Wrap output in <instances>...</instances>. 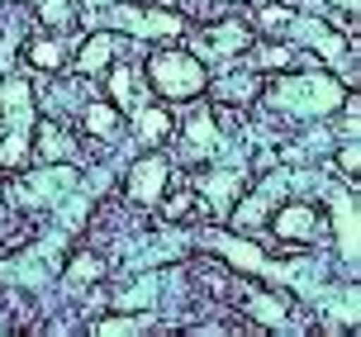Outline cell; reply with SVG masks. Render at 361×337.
<instances>
[{
  "instance_id": "1",
  "label": "cell",
  "mask_w": 361,
  "mask_h": 337,
  "mask_svg": "<svg viewBox=\"0 0 361 337\" xmlns=\"http://www.w3.org/2000/svg\"><path fill=\"white\" fill-rule=\"evenodd\" d=\"M267 105L286 109V114H295V119H319V114L343 105V86H338L333 76H324V71L286 76V81L267 86Z\"/></svg>"
},
{
  "instance_id": "2",
  "label": "cell",
  "mask_w": 361,
  "mask_h": 337,
  "mask_svg": "<svg viewBox=\"0 0 361 337\" xmlns=\"http://www.w3.org/2000/svg\"><path fill=\"white\" fill-rule=\"evenodd\" d=\"M0 124H5V138H0V166H24L29 157V133H34V90L24 76H10L0 86Z\"/></svg>"
},
{
  "instance_id": "3",
  "label": "cell",
  "mask_w": 361,
  "mask_h": 337,
  "mask_svg": "<svg viewBox=\"0 0 361 337\" xmlns=\"http://www.w3.org/2000/svg\"><path fill=\"white\" fill-rule=\"evenodd\" d=\"M147 81L157 95L166 100H195L200 90L209 86V71L200 62L195 53H176V48H166V53H152L147 62Z\"/></svg>"
},
{
  "instance_id": "4",
  "label": "cell",
  "mask_w": 361,
  "mask_h": 337,
  "mask_svg": "<svg viewBox=\"0 0 361 337\" xmlns=\"http://www.w3.org/2000/svg\"><path fill=\"white\" fill-rule=\"evenodd\" d=\"M286 29H290V38H300V43H314V48H319V53L333 62V71H343V76H347V86H357V71H352V62H347V43L333 34V29H324L319 19L295 15V10H290Z\"/></svg>"
},
{
  "instance_id": "5",
  "label": "cell",
  "mask_w": 361,
  "mask_h": 337,
  "mask_svg": "<svg viewBox=\"0 0 361 337\" xmlns=\"http://www.w3.org/2000/svg\"><path fill=\"white\" fill-rule=\"evenodd\" d=\"M109 24L133 38H180L185 34V19L176 10H114Z\"/></svg>"
},
{
  "instance_id": "6",
  "label": "cell",
  "mask_w": 361,
  "mask_h": 337,
  "mask_svg": "<svg viewBox=\"0 0 361 337\" xmlns=\"http://www.w3.org/2000/svg\"><path fill=\"white\" fill-rule=\"evenodd\" d=\"M72 185H76L72 166H67V161H48L38 176H29L19 185L15 200H24V204H57L62 195H72Z\"/></svg>"
},
{
  "instance_id": "7",
  "label": "cell",
  "mask_w": 361,
  "mask_h": 337,
  "mask_svg": "<svg viewBox=\"0 0 361 337\" xmlns=\"http://www.w3.org/2000/svg\"><path fill=\"white\" fill-rule=\"evenodd\" d=\"M247 48H252V34H247V24H238V19H224L209 34L195 38V57H214V62H233V57L247 53Z\"/></svg>"
},
{
  "instance_id": "8",
  "label": "cell",
  "mask_w": 361,
  "mask_h": 337,
  "mask_svg": "<svg viewBox=\"0 0 361 337\" xmlns=\"http://www.w3.org/2000/svg\"><path fill=\"white\" fill-rule=\"evenodd\" d=\"M166 190V161L157 152H147V157L133 161V171H128V200L133 204H157Z\"/></svg>"
},
{
  "instance_id": "9",
  "label": "cell",
  "mask_w": 361,
  "mask_h": 337,
  "mask_svg": "<svg viewBox=\"0 0 361 337\" xmlns=\"http://www.w3.org/2000/svg\"><path fill=\"white\" fill-rule=\"evenodd\" d=\"M271 233L286 238V243H314L319 238V209L305 204V200H295V204H286V209L271 219Z\"/></svg>"
},
{
  "instance_id": "10",
  "label": "cell",
  "mask_w": 361,
  "mask_h": 337,
  "mask_svg": "<svg viewBox=\"0 0 361 337\" xmlns=\"http://www.w3.org/2000/svg\"><path fill=\"white\" fill-rule=\"evenodd\" d=\"M333 219H338V257L347 271H357V195L333 190Z\"/></svg>"
},
{
  "instance_id": "11",
  "label": "cell",
  "mask_w": 361,
  "mask_h": 337,
  "mask_svg": "<svg viewBox=\"0 0 361 337\" xmlns=\"http://www.w3.org/2000/svg\"><path fill=\"white\" fill-rule=\"evenodd\" d=\"M209 243L228 257V266L247 271V276H276V266H271V262L252 247V243H243V238H224V233H209Z\"/></svg>"
},
{
  "instance_id": "12",
  "label": "cell",
  "mask_w": 361,
  "mask_h": 337,
  "mask_svg": "<svg viewBox=\"0 0 361 337\" xmlns=\"http://www.w3.org/2000/svg\"><path fill=\"white\" fill-rule=\"evenodd\" d=\"M109 57H114V38H109V34H95L86 48L76 53V67H81V76H95V71L105 67Z\"/></svg>"
},
{
  "instance_id": "13",
  "label": "cell",
  "mask_w": 361,
  "mask_h": 337,
  "mask_svg": "<svg viewBox=\"0 0 361 337\" xmlns=\"http://www.w3.org/2000/svg\"><path fill=\"white\" fill-rule=\"evenodd\" d=\"M185 142H190V147H185L190 157H214V147H219V133H214V124H209V114H204V109L195 114V124H190V133H185Z\"/></svg>"
},
{
  "instance_id": "14",
  "label": "cell",
  "mask_w": 361,
  "mask_h": 337,
  "mask_svg": "<svg viewBox=\"0 0 361 337\" xmlns=\"http://www.w3.org/2000/svg\"><path fill=\"white\" fill-rule=\"evenodd\" d=\"M38 157L43 161H67L72 157V138H67L57 124H43L38 128Z\"/></svg>"
},
{
  "instance_id": "15",
  "label": "cell",
  "mask_w": 361,
  "mask_h": 337,
  "mask_svg": "<svg viewBox=\"0 0 361 337\" xmlns=\"http://www.w3.org/2000/svg\"><path fill=\"white\" fill-rule=\"evenodd\" d=\"M133 119H138V133H143L147 142H152V138H166V133H171V114H166V109H157V105L133 109Z\"/></svg>"
},
{
  "instance_id": "16",
  "label": "cell",
  "mask_w": 361,
  "mask_h": 337,
  "mask_svg": "<svg viewBox=\"0 0 361 337\" xmlns=\"http://www.w3.org/2000/svg\"><path fill=\"white\" fill-rule=\"evenodd\" d=\"M81 124H86V133H95V138H109V133L119 128V109H109V105H90L86 114H81Z\"/></svg>"
},
{
  "instance_id": "17",
  "label": "cell",
  "mask_w": 361,
  "mask_h": 337,
  "mask_svg": "<svg viewBox=\"0 0 361 337\" xmlns=\"http://www.w3.org/2000/svg\"><path fill=\"white\" fill-rule=\"evenodd\" d=\"M243 304H247L262 323H281L286 319V304L276 300V295H243Z\"/></svg>"
},
{
  "instance_id": "18",
  "label": "cell",
  "mask_w": 361,
  "mask_h": 337,
  "mask_svg": "<svg viewBox=\"0 0 361 337\" xmlns=\"http://www.w3.org/2000/svg\"><path fill=\"white\" fill-rule=\"evenodd\" d=\"M29 62H34L38 71H57L62 67V43H53V38H48V43H34V48H29Z\"/></svg>"
},
{
  "instance_id": "19",
  "label": "cell",
  "mask_w": 361,
  "mask_h": 337,
  "mask_svg": "<svg viewBox=\"0 0 361 337\" xmlns=\"http://www.w3.org/2000/svg\"><path fill=\"white\" fill-rule=\"evenodd\" d=\"M109 95H114V100H119V109H128V114L138 109V105H133V76H128L124 67L109 76Z\"/></svg>"
},
{
  "instance_id": "20",
  "label": "cell",
  "mask_w": 361,
  "mask_h": 337,
  "mask_svg": "<svg viewBox=\"0 0 361 337\" xmlns=\"http://www.w3.org/2000/svg\"><path fill=\"white\" fill-rule=\"evenodd\" d=\"M100 257H90V252H81V257H72V266H67V276L72 281H100Z\"/></svg>"
},
{
  "instance_id": "21",
  "label": "cell",
  "mask_w": 361,
  "mask_h": 337,
  "mask_svg": "<svg viewBox=\"0 0 361 337\" xmlns=\"http://www.w3.org/2000/svg\"><path fill=\"white\" fill-rule=\"evenodd\" d=\"M138 328H147V319H105V323H95V333L109 337V333H138Z\"/></svg>"
},
{
  "instance_id": "22",
  "label": "cell",
  "mask_w": 361,
  "mask_h": 337,
  "mask_svg": "<svg viewBox=\"0 0 361 337\" xmlns=\"http://www.w3.org/2000/svg\"><path fill=\"white\" fill-rule=\"evenodd\" d=\"M43 19L57 24V29H67V24H72V10H67L62 0H43Z\"/></svg>"
},
{
  "instance_id": "23",
  "label": "cell",
  "mask_w": 361,
  "mask_h": 337,
  "mask_svg": "<svg viewBox=\"0 0 361 337\" xmlns=\"http://www.w3.org/2000/svg\"><path fill=\"white\" fill-rule=\"evenodd\" d=\"M290 62H295L290 48H267V53H262V67H290Z\"/></svg>"
},
{
  "instance_id": "24",
  "label": "cell",
  "mask_w": 361,
  "mask_h": 337,
  "mask_svg": "<svg viewBox=\"0 0 361 337\" xmlns=\"http://www.w3.org/2000/svg\"><path fill=\"white\" fill-rule=\"evenodd\" d=\"M338 166H343L347 176H357V142H347L343 152H338Z\"/></svg>"
},
{
  "instance_id": "25",
  "label": "cell",
  "mask_w": 361,
  "mask_h": 337,
  "mask_svg": "<svg viewBox=\"0 0 361 337\" xmlns=\"http://www.w3.org/2000/svg\"><path fill=\"white\" fill-rule=\"evenodd\" d=\"M100 5H109V0H76V10H86V15H95Z\"/></svg>"
}]
</instances>
